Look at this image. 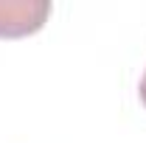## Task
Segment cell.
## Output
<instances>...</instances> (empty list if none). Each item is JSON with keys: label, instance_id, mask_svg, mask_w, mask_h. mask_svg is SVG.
Instances as JSON below:
<instances>
[{"label": "cell", "instance_id": "obj_1", "mask_svg": "<svg viewBox=\"0 0 146 143\" xmlns=\"http://www.w3.org/2000/svg\"><path fill=\"white\" fill-rule=\"evenodd\" d=\"M51 14L48 0H0V39L36 34Z\"/></svg>", "mask_w": 146, "mask_h": 143}, {"label": "cell", "instance_id": "obj_2", "mask_svg": "<svg viewBox=\"0 0 146 143\" xmlns=\"http://www.w3.org/2000/svg\"><path fill=\"white\" fill-rule=\"evenodd\" d=\"M138 95H141V101H143V107H146V73H143V79H141V87H138Z\"/></svg>", "mask_w": 146, "mask_h": 143}]
</instances>
